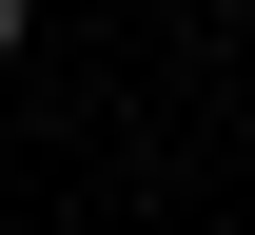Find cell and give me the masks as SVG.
<instances>
[{
    "label": "cell",
    "mask_w": 255,
    "mask_h": 235,
    "mask_svg": "<svg viewBox=\"0 0 255 235\" xmlns=\"http://www.w3.org/2000/svg\"><path fill=\"white\" fill-rule=\"evenodd\" d=\"M20 20H39V0H0V59H20Z\"/></svg>",
    "instance_id": "6da1fadb"
}]
</instances>
